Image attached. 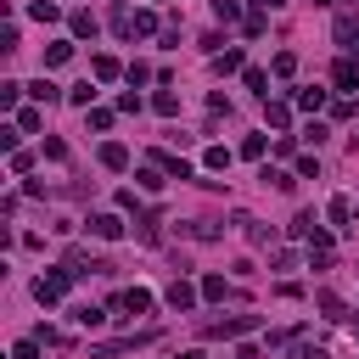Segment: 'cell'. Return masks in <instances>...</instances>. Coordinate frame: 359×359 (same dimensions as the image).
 Here are the masks:
<instances>
[{"label": "cell", "instance_id": "obj_13", "mask_svg": "<svg viewBox=\"0 0 359 359\" xmlns=\"http://www.w3.org/2000/svg\"><path fill=\"white\" fill-rule=\"evenodd\" d=\"M129 34H157V12H129Z\"/></svg>", "mask_w": 359, "mask_h": 359}, {"label": "cell", "instance_id": "obj_6", "mask_svg": "<svg viewBox=\"0 0 359 359\" xmlns=\"http://www.w3.org/2000/svg\"><path fill=\"white\" fill-rule=\"evenodd\" d=\"M331 79H337V90H359V62H353V57H342V62L331 68Z\"/></svg>", "mask_w": 359, "mask_h": 359}, {"label": "cell", "instance_id": "obj_19", "mask_svg": "<svg viewBox=\"0 0 359 359\" xmlns=\"http://www.w3.org/2000/svg\"><path fill=\"white\" fill-rule=\"evenodd\" d=\"M68 57H73V45H68V39H57V45H51V51H45V68H62Z\"/></svg>", "mask_w": 359, "mask_h": 359}, {"label": "cell", "instance_id": "obj_28", "mask_svg": "<svg viewBox=\"0 0 359 359\" xmlns=\"http://www.w3.org/2000/svg\"><path fill=\"white\" fill-rule=\"evenodd\" d=\"M135 180H141V191H163V168H141Z\"/></svg>", "mask_w": 359, "mask_h": 359}, {"label": "cell", "instance_id": "obj_7", "mask_svg": "<svg viewBox=\"0 0 359 359\" xmlns=\"http://www.w3.org/2000/svg\"><path fill=\"white\" fill-rule=\"evenodd\" d=\"M101 168H129V146L124 141H107L101 146Z\"/></svg>", "mask_w": 359, "mask_h": 359}, {"label": "cell", "instance_id": "obj_8", "mask_svg": "<svg viewBox=\"0 0 359 359\" xmlns=\"http://www.w3.org/2000/svg\"><path fill=\"white\" fill-rule=\"evenodd\" d=\"M73 320H79L84 331H96V326L107 320V309H96V303H79V309H73Z\"/></svg>", "mask_w": 359, "mask_h": 359}, {"label": "cell", "instance_id": "obj_11", "mask_svg": "<svg viewBox=\"0 0 359 359\" xmlns=\"http://www.w3.org/2000/svg\"><path fill=\"white\" fill-rule=\"evenodd\" d=\"M28 17H34V23H62V6H51V0H34Z\"/></svg>", "mask_w": 359, "mask_h": 359}, {"label": "cell", "instance_id": "obj_15", "mask_svg": "<svg viewBox=\"0 0 359 359\" xmlns=\"http://www.w3.org/2000/svg\"><path fill=\"white\" fill-rule=\"evenodd\" d=\"M202 168H213V174L231 168V152H224V146H208V152H202Z\"/></svg>", "mask_w": 359, "mask_h": 359}, {"label": "cell", "instance_id": "obj_3", "mask_svg": "<svg viewBox=\"0 0 359 359\" xmlns=\"http://www.w3.org/2000/svg\"><path fill=\"white\" fill-rule=\"evenodd\" d=\"M90 236L118 242V236H124V219H118V213H96V219H90Z\"/></svg>", "mask_w": 359, "mask_h": 359}, {"label": "cell", "instance_id": "obj_29", "mask_svg": "<svg viewBox=\"0 0 359 359\" xmlns=\"http://www.w3.org/2000/svg\"><path fill=\"white\" fill-rule=\"evenodd\" d=\"M152 107H157V113H163V118H174V113H180V96H174V90H163V96H157V101H152Z\"/></svg>", "mask_w": 359, "mask_h": 359}, {"label": "cell", "instance_id": "obj_25", "mask_svg": "<svg viewBox=\"0 0 359 359\" xmlns=\"http://www.w3.org/2000/svg\"><path fill=\"white\" fill-rule=\"evenodd\" d=\"M269 68H275V79H292V73H298V57H292V51H281Z\"/></svg>", "mask_w": 359, "mask_h": 359}, {"label": "cell", "instance_id": "obj_31", "mask_svg": "<svg viewBox=\"0 0 359 359\" xmlns=\"http://www.w3.org/2000/svg\"><path fill=\"white\" fill-rule=\"evenodd\" d=\"M242 157H264V135H247V141H242Z\"/></svg>", "mask_w": 359, "mask_h": 359}, {"label": "cell", "instance_id": "obj_18", "mask_svg": "<svg viewBox=\"0 0 359 359\" xmlns=\"http://www.w3.org/2000/svg\"><path fill=\"white\" fill-rule=\"evenodd\" d=\"M326 213H331L337 224H348V219H353V202H348V197H331V202H326Z\"/></svg>", "mask_w": 359, "mask_h": 359}, {"label": "cell", "instance_id": "obj_12", "mask_svg": "<svg viewBox=\"0 0 359 359\" xmlns=\"http://www.w3.org/2000/svg\"><path fill=\"white\" fill-rule=\"evenodd\" d=\"M242 68V51L231 45V51H213V73H236Z\"/></svg>", "mask_w": 359, "mask_h": 359}, {"label": "cell", "instance_id": "obj_27", "mask_svg": "<svg viewBox=\"0 0 359 359\" xmlns=\"http://www.w3.org/2000/svg\"><path fill=\"white\" fill-rule=\"evenodd\" d=\"M202 298L219 303V298H224V275H202Z\"/></svg>", "mask_w": 359, "mask_h": 359}, {"label": "cell", "instance_id": "obj_30", "mask_svg": "<svg viewBox=\"0 0 359 359\" xmlns=\"http://www.w3.org/2000/svg\"><path fill=\"white\" fill-rule=\"evenodd\" d=\"M17 96H23V84H12V79H6V84H0V107H6V113L17 107Z\"/></svg>", "mask_w": 359, "mask_h": 359}, {"label": "cell", "instance_id": "obj_33", "mask_svg": "<svg viewBox=\"0 0 359 359\" xmlns=\"http://www.w3.org/2000/svg\"><path fill=\"white\" fill-rule=\"evenodd\" d=\"M292 359H326V353H320V348H298Z\"/></svg>", "mask_w": 359, "mask_h": 359}, {"label": "cell", "instance_id": "obj_10", "mask_svg": "<svg viewBox=\"0 0 359 359\" xmlns=\"http://www.w3.org/2000/svg\"><path fill=\"white\" fill-rule=\"evenodd\" d=\"M28 96H34V101H39V107H51V101H57V96H62V90H57V84H51V79H34V84H28Z\"/></svg>", "mask_w": 359, "mask_h": 359}, {"label": "cell", "instance_id": "obj_35", "mask_svg": "<svg viewBox=\"0 0 359 359\" xmlns=\"http://www.w3.org/2000/svg\"><path fill=\"white\" fill-rule=\"evenodd\" d=\"M236 359H258V353H253V348H236Z\"/></svg>", "mask_w": 359, "mask_h": 359}, {"label": "cell", "instance_id": "obj_5", "mask_svg": "<svg viewBox=\"0 0 359 359\" xmlns=\"http://www.w3.org/2000/svg\"><path fill=\"white\" fill-rule=\"evenodd\" d=\"M118 309H124V314H146V309H152V292H146V287H129V292L118 298Z\"/></svg>", "mask_w": 359, "mask_h": 359}, {"label": "cell", "instance_id": "obj_24", "mask_svg": "<svg viewBox=\"0 0 359 359\" xmlns=\"http://www.w3.org/2000/svg\"><path fill=\"white\" fill-rule=\"evenodd\" d=\"M337 39H342L348 51H353V39H359V23H353V17H337Z\"/></svg>", "mask_w": 359, "mask_h": 359}, {"label": "cell", "instance_id": "obj_14", "mask_svg": "<svg viewBox=\"0 0 359 359\" xmlns=\"http://www.w3.org/2000/svg\"><path fill=\"white\" fill-rule=\"evenodd\" d=\"M264 118L275 124V129H287V118H292V107L287 101H264Z\"/></svg>", "mask_w": 359, "mask_h": 359}, {"label": "cell", "instance_id": "obj_4", "mask_svg": "<svg viewBox=\"0 0 359 359\" xmlns=\"http://www.w3.org/2000/svg\"><path fill=\"white\" fill-rule=\"evenodd\" d=\"M197 298H202V287H191V281H174V287H168V309H180V314H186Z\"/></svg>", "mask_w": 359, "mask_h": 359}, {"label": "cell", "instance_id": "obj_2", "mask_svg": "<svg viewBox=\"0 0 359 359\" xmlns=\"http://www.w3.org/2000/svg\"><path fill=\"white\" fill-rule=\"evenodd\" d=\"M253 326H258V314H231V320H213L208 337H247Z\"/></svg>", "mask_w": 359, "mask_h": 359}, {"label": "cell", "instance_id": "obj_32", "mask_svg": "<svg viewBox=\"0 0 359 359\" xmlns=\"http://www.w3.org/2000/svg\"><path fill=\"white\" fill-rule=\"evenodd\" d=\"M17 129H23V135H34V129H39V113H34V107H28V113H17Z\"/></svg>", "mask_w": 359, "mask_h": 359}, {"label": "cell", "instance_id": "obj_23", "mask_svg": "<svg viewBox=\"0 0 359 359\" xmlns=\"http://www.w3.org/2000/svg\"><path fill=\"white\" fill-rule=\"evenodd\" d=\"M242 79H247V90H258V96H269V73H264V68H247Z\"/></svg>", "mask_w": 359, "mask_h": 359}, {"label": "cell", "instance_id": "obj_9", "mask_svg": "<svg viewBox=\"0 0 359 359\" xmlns=\"http://www.w3.org/2000/svg\"><path fill=\"white\" fill-rule=\"evenodd\" d=\"M90 73H96L101 84H113L118 73H129V68H118V57H96V62H90Z\"/></svg>", "mask_w": 359, "mask_h": 359}, {"label": "cell", "instance_id": "obj_21", "mask_svg": "<svg viewBox=\"0 0 359 359\" xmlns=\"http://www.w3.org/2000/svg\"><path fill=\"white\" fill-rule=\"evenodd\" d=\"M314 303H320V309H326V320H348V314H342V303H337V292H320V298H314Z\"/></svg>", "mask_w": 359, "mask_h": 359}, {"label": "cell", "instance_id": "obj_17", "mask_svg": "<svg viewBox=\"0 0 359 359\" xmlns=\"http://www.w3.org/2000/svg\"><path fill=\"white\" fill-rule=\"evenodd\" d=\"M68 101H73V107H84V113H90V101H96V84H73V90H68Z\"/></svg>", "mask_w": 359, "mask_h": 359}, {"label": "cell", "instance_id": "obj_20", "mask_svg": "<svg viewBox=\"0 0 359 359\" xmlns=\"http://www.w3.org/2000/svg\"><path fill=\"white\" fill-rule=\"evenodd\" d=\"M314 231H320V224H314V213H298V219H292V236H303V242H314Z\"/></svg>", "mask_w": 359, "mask_h": 359}, {"label": "cell", "instance_id": "obj_36", "mask_svg": "<svg viewBox=\"0 0 359 359\" xmlns=\"http://www.w3.org/2000/svg\"><path fill=\"white\" fill-rule=\"evenodd\" d=\"M180 359H202V353H197V348H186V353H180Z\"/></svg>", "mask_w": 359, "mask_h": 359}, {"label": "cell", "instance_id": "obj_1", "mask_svg": "<svg viewBox=\"0 0 359 359\" xmlns=\"http://www.w3.org/2000/svg\"><path fill=\"white\" fill-rule=\"evenodd\" d=\"M68 281H73V269H45V275L34 281V298L51 309V303H62V298H68Z\"/></svg>", "mask_w": 359, "mask_h": 359}, {"label": "cell", "instance_id": "obj_16", "mask_svg": "<svg viewBox=\"0 0 359 359\" xmlns=\"http://www.w3.org/2000/svg\"><path fill=\"white\" fill-rule=\"evenodd\" d=\"M298 107L303 113H320L326 107V90H298Z\"/></svg>", "mask_w": 359, "mask_h": 359}, {"label": "cell", "instance_id": "obj_34", "mask_svg": "<svg viewBox=\"0 0 359 359\" xmlns=\"http://www.w3.org/2000/svg\"><path fill=\"white\" fill-rule=\"evenodd\" d=\"M258 6H264V12H281V6H287V0H258Z\"/></svg>", "mask_w": 359, "mask_h": 359}, {"label": "cell", "instance_id": "obj_26", "mask_svg": "<svg viewBox=\"0 0 359 359\" xmlns=\"http://www.w3.org/2000/svg\"><path fill=\"white\" fill-rule=\"evenodd\" d=\"M213 17H219V23H236L242 6H236V0H213Z\"/></svg>", "mask_w": 359, "mask_h": 359}, {"label": "cell", "instance_id": "obj_22", "mask_svg": "<svg viewBox=\"0 0 359 359\" xmlns=\"http://www.w3.org/2000/svg\"><path fill=\"white\" fill-rule=\"evenodd\" d=\"M73 34H79V39H96V17H90V12H73Z\"/></svg>", "mask_w": 359, "mask_h": 359}]
</instances>
